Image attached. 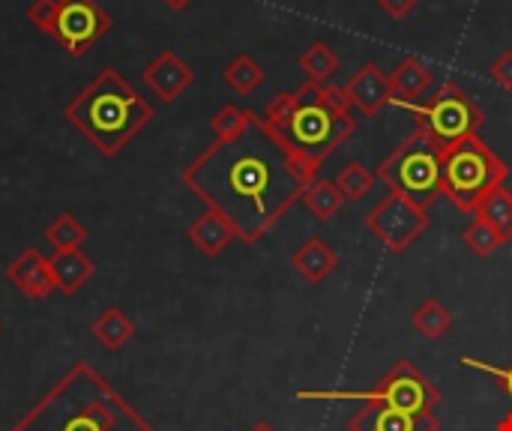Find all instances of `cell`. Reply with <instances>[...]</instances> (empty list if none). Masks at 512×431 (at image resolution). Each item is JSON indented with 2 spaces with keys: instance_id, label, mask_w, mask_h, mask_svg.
Segmentation results:
<instances>
[{
  "instance_id": "obj_1",
  "label": "cell",
  "mask_w": 512,
  "mask_h": 431,
  "mask_svg": "<svg viewBox=\"0 0 512 431\" xmlns=\"http://www.w3.org/2000/svg\"><path fill=\"white\" fill-rule=\"evenodd\" d=\"M318 162L303 156L282 132L252 111L243 132L213 138L183 168V186L219 213L246 246L258 243L276 222L303 201L318 180Z\"/></svg>"
},
{
  "instance_id": "obj_2",
  "label": "cell",
  "mask_w": 512,
  "mask_h": 431,
  "mask_svg": "<svg viewBox=\"0 0 512 431\" xmlns=\"http://www.w3.org/2000/svg\"><path fill=\"white\" fill-rule=\"evenodd\" d=\"M12 431H156L90 363H75Z\"/></svg>"
},
{
  "instance_id": "obj_3",
  "label": "cell",
  "mask_w": 512,
  "mask_h": 431,
  "mask_svg": "<svg viewBox=\"0 0 512 431\" xmlns=\"http://www.w3.org/2000/svg\"><path fill=\"white\" fill-rule=\"evenodd\" d=\"M153 114V105L117 69H102L63 108V117L102 156H117L153 120Z\"/></svg>"
},
{
  "instance_id": "obj_4",
  "label": "cell",
  "mask_w": 512,
  "mask_h": 431,
  "mask_svg": "<svg viewBox=\"0 0 512 431\" xmlns=\"http://www.w3.org/2000/svg\"><path fill=\"white\" fill-rule=\"evenodd\" d=\"M354 132H357V117L345 96V87L306 81L297 90V108L285 138L303 156L321 165Z\"/></svg>"
},
{
  "instance_id": "obj_5",
  "label": "cell",
  "mask_w": 512,
  "mask_h": 431,
  "mask_svg": "<svg viewBox=\"0 0 512 431\" xmlns=\"http://www.w3.org/2000/svg\"><path fill=\"white\" fill-rule=\"evenodd\" d=\"M510 168L507 162L480 141V135L465 138L459 144L444 147L441 159V195L450 198L462 213H474V207L498 186H504Z\"/></svg>"
},
{
  "instance_id": "obj_6",
  "label": "cell",
  "mask_w": 512,
  "mask_h": 431,
  "mask_svg": "<svg viewBox=\"0 0 512 431\" xmlns=\"http://www.w3.org/2000/svg\"><path fill=\"white\" fill-rule=\"evenodd\" d=\"M441 159H444V147L426 129L417 126L381 162L378 180H384L390 192L429 210L441 198Z\"/></svg>"
},
{
  "instance_id": "obj_7",
  "label": "cell",
  "mask_w": 512,
  "mask_h": 431,
  "mask_svg": "<svg viewBox=\"0 0 512 431\" xmlns=\"http://www.w3.org/2000/svg\"><path fill=\"white\" fill-rule=\"evenodd\" d=\"M300 402H366L396 411H435L441 405V390L408 360H399L372 390H303Z\"/></svg>"
},
{
  "instance_id": "obj_8",
  "label": "cell",
  "mask_w": 512,
  "mask_h": 431,
  "mask_svg": "<svg viewBox=\"0 0 512 431\" xmlns=\"http://www.w3.org/2000/svg\"><path fill=\"white\" fill-rule=\"evenodd\" d=\"M405 108L420 129H426L441 147L459 144L465 138H474L483 126L480 105L453 81H447L429 102H396Z\"/></svg>"
},
{
  "instance_id": "obj_9",
  "label": "cell",
  "mask_w": 512,
  "mask_h": 431,
  "mask_svg": "<svg viewBox=\"0 0 512 431\" xmlns=\"http://www.w3.org/2000/svg\"><path fill=\"white\" fill-rule=\"evenodd\" d=\"M366 228L393 252L402 255L408 252L429 228V210L417 207L414 201L390 192L375 204V210L366 216Z\"/></svg>"
},
{
  "instance_id": "obj_10",
  "label": "cell",
  "mask_w": 512,
  "mask_h": 431,
  "mask_svg": "<svg viewBox=\"0 0 512 431\" xmlns=\"http://www.w3.org/2000/svg\"><path fill=\"white\" fill-rule=\"evenodd\" d=\"M111 30V15L96 0H66L57 6V21L51 30V39L69 54L84 57L105 33Z\"/></svg>"
},
{
  "instance_id": "obj_11",
  "label": "cell",
  "mask_w": 512,
  "mask_h": 431,
  "mask_svg": "<svg viewBox=\"0 0 512 431\" xmlns=\"http://www.w3.org/2000/svg\"><path fill=\"white\" fill-rule=\"evenodd\" d=\"M192 81H195L192 66H189L177 51H171V48H165L162 54H156V57L147 63V69H144V84H147L165 105L177 102V99L192 87Z\"/></svg>"
},
{
  "instance_id": "obj_12",
  "label": "cell",
  "mask_w": 512,
  "mask_h": 431,
  "mask_svg": "<svg viewBox=\"0 0 512 431\" xmlns=\"http://www.w3.org/2000/svg\"><path fill=\"white\" fill-rule=\"evenodd\" d=\"M348 431H441L435 411H396L381 405L360 408L351 420Z\"/></svg>"
},
{
  "instance_id": "obj_13",
  "label": "cell",
  "mask_w": 512,
  "mask_h": 431,
  "mask_svg": "<svg viewBox=\"0 0 512 431\" xmlns=\"http://www.w3.org/2000/svg\"><path fill=\"white\" fill-rule=\"evenodd\" d=\"M345 96L363 117H375L393 102V87L378 63H363L360 72L345 84Z\"/></svg>"
},
{
  "instance_id": "obj_14",
  "label": "cell",
  "mask_w": 512,
  "mask_h": 431,
  "mask_svg": "<svg viewBox=\"0 0 512 431\" xmlns=\"http://www.w3.org/2000/svg\"><path fill=\"white\" fill-rule=\"evenodd\" d=\"M6 279L15 291H21L27 300H45L51 291H57L54 276H51V264L39 249H24L9 267H6Z\"/></svg>"
},
{
  "instance_id": "obj_15",
  "label": "cell",
  "mask_w": 512,
  "mask_h": 431,
  "mask_svg": "<svg viewBox=\"0 0 512 431\" xmlns=\"http://www.w3.org/2000/svg\"><path fill=\"white\" fill-rule=\"evenodd\" d=\"M51 264V276H54V285L63 297H75L96 273V264L93 258H87L81 249H69V252H54L48 258Z\"/></svg>"
},
{
  "instance_id": "obj_16",
  "label": "cell",
  "mask_w": 512,
  "mask_h": 431,
  "mask_svg": "<svg viewBox=\"0 0 512 431\" xmlns=\"http://www.w3.org/2000/svg\"><path fill=\"white\" fill-rule=\"evenodd\" d=\"M387 78H390V87H393V102L390 105H396V102H420V96H426L429 87H432V69L420 57H402Z\"/></svg>"
},
{
  "instance_id": "obj_17",
  "label": "cell",
  "mask_w": 512,
  "mask_h": 431,
  "mask_svg": "<svg viewBox=\"0 0 512 431\" xmlns=\"http://www.w3.org/2000/svg\"><path fill=\"white\" fill-rule=\"evenodd\" d=\"M186 237H189V243H192L201 255H207V258L222 255V252L237 240L234 228H231L219 213H213V210H207L204 216H198V219L186 228Z\"/></svg>"
},
{
  "instance_id": "obj_18",
  "label": "cell",
  "mask_w": 512,
  "mask_h": 431,
  "mask_svg": "<svg viewBox=\"0 0 512 431\" xmlns=\"http://www.w3.org/2000/svg\"><path fill=\"white\" fill-rule=\"evenodd\" d=\"M291 267H294V273H297L300 279H306L309 285H321V282L330 279L333 270L339 267V255H336L324 240L312 237V240H306V243L294 252Z\"/></svg>"
},
{
  "instance_id": "obj_19",
  "label": "cell",
  "mask_w": 512,
  "mask_h": 431,
  "mask_svg": "<svg viewBox=\"0 0 512 431\" xmlns=\"http://www.w3.org/2000/svg\"><path fill=\"white\" fill-rule=\"evenodd\" d=\"M90 333L96 336V342L105 348V351H111V354H117V351H123L129 342H132V336H135V321L123 312V309H105L93 324H90Z\"/></svg>"
},
{
  "instance_id": "obj_20",
  "label": "cell",
  "mask_w": 512,
  "mask_h": 431,
  "mask_svg": "<svg viewBox=\"0 0 512 431\" xmlns=\"http://www.w3.org/2000/svg\"><path fill=\"white\" fill-rule=\"evenodd\" d=\"M474 216L477 219H483L486 225H492L495 231H498V237L504 240V243H510L512 240V192L510 189H504V186H498V189H492L477 207H474Z\"/></svg>"
},
{
  "instance_id": "obj_21",
  "label": "cell",
  "mask_w": 512,
  "mask_h": 431,
  "mask_svg": "<svg viewBox=\"0 0 512 431\" xmlns=\"http://www.w3.org/2000/svg\"><path fill=\"white\" fill-rule=\"evenodd\" d=\"M222 81L234 90V93H255L264 84V66L252 57V54H237L225 69H222Z\"/></svg>"
},
{
  "instance_id": "obj_22",
  "label": "cell",
  "mask_w": 512,
  "mask_h": 431,
  "mask_svg": "<svg viewBox=\"0 0 512 431\" xmlns=\"http://www.w3.org/2000/svg\"><path fill=\"white\" fill-rule=\"evenodd\" d=\"M411 324H414V330H417L423 339L435 342V339H441V336L453 327V312H450L441 300L429 297V300H423V303L417 306V312L411 315Z\"/></svg>"
},
{
  "instance_id": "obj_23",
  "label": "cell",
  "mask_w": 512,
  "mask_h": 431,
  "mask_svg": "<svg viewBox=\"0 0 512 431\" xmlns=\"http://www.w3.org/2000/svg\"><path fill=\"white\" fill-rule=\"evenodd\" d=\"M303 204L309 207V213L318 219V222H330L342 207H345V195L339 192V186L333 180H315L306 195H303Z\"/></svg>"
},
{
  "instance_id": "obj_24",
  "label": "cell",
  "mask_w": 512,
  "mask_h": 431,
  "mask_svg": "<svg viewBox=\"0 0 512 431\" xmlns=\"http://www.w3.org/2000/svg\"><path fill=\"white\" fill-rule=\"evenodd\" d=\"M300 69L309 75V81L327 84V81L339 72V54H336L327 42H312V45L300 54Z\"/></svg>"
},
{
  "instance_id": "obj_25",
  "label": "cell",
  "mask_w": 512,
  "mask_h": 431,
  "mask_svg": "<svg viewBox=\"0 0 512 431\" xmlns=\"http://www.w3.org/2000/svg\"><path fill=\"white\" fill-rule=\"evenodd\" d=\"M45 240L54 252H69V249H81L87 243V228L78 222V216L72 213H60L48 228H45Z\"/></svg>"
},
{
  "instance_id": "obj_26",
  "label": "cell",
  "mask_w": 512,
  "mask_h": 431,
  "mask_svg": "<svg viewBox=\"0 0 512 431\" xmlns=\"http://www.w3.org/2000/svg\"><path fill=\"white\" fill-rule=\"evenodd\" d=\"M333 183L339 186V192L345 195V201H363V198L375 189L378 174H372L360 159H354V162H348V165L336 174Z\"/></svg>"
},
{
  "instance_id": "obj_27",
  "label": "cell",
  "mask_w": 512,
  "mask_h": 431,
  "mask_svg": "<svg viewBox=\"0 0 512 431\" xmlns=\"http://www.w3.org/2000/svg\"><path fill=\"white\" fill-rule=\"evenodd\" d=\"M465 246H468L474 255L489 258V255H495L501 246H507V243L498 237V231H495L492 225H486L483 219H477V216H474V222L465 228Z\"/></svg>"
},
{
  "instance_id": "obj_28",
  "label": "cell",
  "mask_w": 512,
  "mask_h": 431,
  "mask_svg": "<svg viewBox=\"0 0 512 431\" xmlns=\"http://www.w3.org/2000/svg\"><path fill=\"white\" fill-rule=\"evenodd\" d=\"M249 117H252V111H246V108L222 105V108L210 117V129H213L216 138H231V135H237V132L246 129Z\"/></svg>"
},
{
  "instance_id": "obj_29",
  "label": "cell",
  "mask_w": 512,
  "mask_h": 431,
  "mask_svg": "<svg viewBox=\"0 0 512 431\" xmlns=\"http://www.w3.org/2000/svg\"><path fill=\"white\" fill-rule=\"evenodd\" d=\"M294 108H297V93H276L270 102H267V108H264V120L276 129V132H288V126H291V117H294Z\"/></svg>"
},
{
  "instance_id": "obj_30",
  "label": "cell",
  "mask_w": 512,
  "mask_h": 431,
  "mask_svg": "<svg viewBox=\"0 0 512 431\" xmlns=\"http://www.w3.org/2000/svg\"><path fill=\"white\" fill-rule=\"evenodd\" d=\"M57 6H60L57 0H33L30 9H27V21H30L39 33L51 36L54 21H57Z\"/></svg>"
},
{
  "instance_id": "obj_31",
  "label": "cell",
  "mask_w": 512,
  "mask_h": 431,
  "mask_svg": "<svg viewBox=\"0 0 512 431\" xmlns=\"http://www.w3.org/2000/svg\"><path fill=\"white\" fill-rule=\"evenodd\" d=\"M459 363H462V369H474V372H483V375H492L495 381H501L504 393L512 399V366H507V369L489 366V363H483V360H477V357H462Z\"/></svg>"
},
{
  "instance_id": "obj_32",
  "label": "cell",
  "mask_w": 512,
  "mask_h": 431,
  "mask_svg": "<svg viewBox=\"0 0 512 431\" xmlns=\"http://www.w3.org/2000/svg\"><path fill=\"white\" fill-rule=\"evenodd\" d=\"M489 78L504 87V90H512V51H504L492 66H489Z\"/></svg>"
},
{
  "instance_id": "obj_33",
  "label": "cell",
  "mask_w": 512,
  "mask_h": 431,
  "mask_svg": "<svg viewBox=\"0 0 512 431\" xmlns=\"http://www.w3.org/2000/svg\"><path fill=\"white\" fill-rule=\"evenodd\" d=\"M417 3H420V0H378L381 12H384V15H390L393 21H402V18H408V15L417 9Z\"/></svg>"
},
{
  "instance_id": "obj_34",
  "label": "cell",
  "mask_w": 512,
  "mask_h": 431,
  "mask_svg": "<svg viewBox=\"0 0 512 431\" xmlns=\"http://www.w3.org/2000/svg\"><path fill=\"white\" fill-rule=\"evenodd\" d=\"M162 3H165L168 9H174V12H183L192 0H162Z\"/></svg>"
},
{
  "instance_id": "obj_35",
  "label": "cell",
  "mask_w": 512,
  "mask_h": 431,
  "mask_svg": "<svg viewBox=\"0 0 512 431\" xmlns=\"http://www.w3.org/2000/svg\"><path fill=\"white\" fill-rule=\"evenodd\" d=\"M495 431H512V411H510V414H504V417L498 420V426H495Z\"/></svg>"
},
{
  "instance_id": "obj_36",
  "label": "cell",
  "mask_w": 512,
  "mask_h": 431,
  "mask_svg": "<svg viewBox=\"0 0 512 431\" xmlns=\"http://www.w3.org/2000/svg\"><path fill=\"white\" fill-rule=\"evenodd\" d=\"M249 431H279V429H276V426H270V423H255Z\"/></svg>"
},
{
  "instance_id": "obj_37",
  "label": "cell",
  "mask_w": 512,
  "mask_h": 431,
  "mask_svg": "<svg viewBox=\"0 0 512 431\" xmlns=\"http://www.w3.org/2000/svg\"><path fill=\"white\" fill-rule=\"evenodd\" d=\"M57 3H66V0H57Z\"/></svg>"
}]
</instances>
